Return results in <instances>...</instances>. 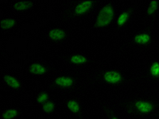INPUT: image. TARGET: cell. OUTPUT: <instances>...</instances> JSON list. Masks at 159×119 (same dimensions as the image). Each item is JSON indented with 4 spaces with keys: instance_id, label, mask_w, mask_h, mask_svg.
<instances>
[{
    "instance_id": "e0dca14e",
    "label": "cell",
    "mask_w": 159,
    "mask_h": 119,
    "mask_svg": "<svg viewBox=\"0 0 159 119\" xmlns=\"http://www.w3.org/2000/svg\"><path fill=\"white\" fill-rule=\"evenodd\" d=\"M150 76L153 78L158 79L159 78V62H154L150 65Z\"/></svg>"
},
{
    "instance_id": "9c48e42d",
    "label": "cell",
    "mask_w": 159,
    "mask_h": 119,
    "mask_svg": "<svg viewBox=\"0 0 159 119\" xmlns=\"http://www.w3.org/2000/svg\"><path fill=\"white\" fill-rule=\"evenodd\" d=\"M3 79L5 83L11 87V88L15 89V90H18L21 87V83L20 81L18 80L17 78H15V76H10V75H6L3 76Z\"/></svg>"
},
{
    "instance_id": "9a60e30c",
    "label": "cell",
    "mask_w": 159,
    "mask_h": 119,
    "mask_svg": "<svg viewBox=\"0 0 159 119\" xmlns=\"http://www.w3.org/2000/svg\"><path fill=\"white\" fill-rule=\"evenodd\" d=\"M18 115V111L16 109H9L2 114V119H14Z\"/></svg>"
},
{
    "instance_id": "5bb4252c",
    "label": "cell",
    "mask_w": 159,
    "mask_h": 119,
    "mask_svg": "<svg viewBox=\"0 0 159 119\" xmlns=\"http://www.w3.org/2000/svg\"><path fill=\"white\" fill-rule=\"evenodd\" d=\"M67 107L73 114H78L80 111V106L75 99H71L67 103Z\"/></svg>"
},
{
    "instance_id": "8fae6325",
    "label": "cell",
    "mask_w": 159,
    "mask_h": 119,
    "mask_svg": "<svg viewBox=\"0 0 159 119\" xmlns=\"http://www.w3.org/2000/svg\"><path fill=\"white\" fill-rule=\"evenodd\" d=\"M69 61L72 64L76 65H80L84 64L88 62L87 57L84 55L81 54H75L72 55L69 58Z\"/></svg>"
},
{
    "instance_id": "ffe728a7",
    "label": "cell",
    "mask_w": 159,
    "mask_h": 119,
    "mask_svg": "<svg viewBox=\"0 0 159 119\" xmlns=\"http://www.w3.org/2000/svg\"><path fill=\"white\" fill-rule=\"evenodd\" d=\"M111 119H119L117 117H116V116H112L111 117Z\"/></svg>"
},
{
    "instance_id": "4fadbf2b",
    "label": "cell",
    "mask_w": 159,
    "mask_h": 119,
    "mask_svg": "<svg viewBox=\"0 0 159 119\" xmlns=\"http://www.w3.org/2000/svg\"><path fill=\"white\" fill-rule=\"evenodd\" d=\"M17 22L14 18H4L1 20L0 25L2 29H12L16 25Z\"/></svg>"
},
{
    "instance_id": "277c9868",
    "label": "cell",
    "mask_w": 159,
    "mask_h": 119,
    "mask_svg": "<svg viewBox=\"0 0 159 119\" xmlns=\"http://www.w3.org/2000/svg\"><path fill=\"white\" fill-rule=\"evenodd\" d=\"M134 108L142 114H150L154 110V106L149 101L139 100L134 103Z\"/></svg>"
},
{
    "instance_id": "d6986e66",
    "label": "cell",
    "mask_w": 159,
    "mask_h": 119,
    "mask_svg": "<svg viewBox=\"0 0 159 119\" xmlns=\"http://www.w3.org/2000/svg\"><path fill=\"white\" fill-rule=\"evenodd\" d=\"M49 98V96L48 95V93H46V92H42L37 97V103H39V104H44L45 103L48 102Z\"/></svg>"
},
{
    "instance_id": "7a4b0ae2",
    "label": "cell",
    "mask_w": 159,
    "mask_h": 119,
    "mask_svg": "<svg viewBox=\"0 0 159 119\" xmlns=\"http://www.w3.org/2000/svg\"><path fill=\"white\" fill-rule=\"evenodd\" d=\"M95 2L92 0H85L77 3L73 10V14L75 16H80V15H85L89 12L94 6Z\"/></svg>"
},
{
    "instance_id": "8992f818",
    "label": "cell",
    "mask_w": 159,
    "mask_h": 119,
    "mask_svg": "<svg viewBox=\"0 0 159 119\" xmlns=\"http://www.w3.org/2000/svg\"><path fill=\"white\" fill-rule=\"evenodd\" d=\"M49 39L54 42H59L62 41L66 37V33L65 30L61 29H52L48 33Z\"/></svg>"
},
{
    "instance_id": "5b68a950",
    "label": "cell",
    "mask_w": 159,
    "mask_h": 119,
    "mask_svg": "<svg viewBox=\"0 0 159 119\" xmlns=\"http://www.w3.org/2000/svg\"><path fill=\"white\" fill-rule=\"evenodd\" d=\"M54 83L56 86L63 88L71 87L74 83V80L72 77L69 76H59L54 80Z\"/></svg>"
},
{
    "instance_id": "2e32d148",
    "label": "cell",
    "mask_w": 159,
    "mask_h": 119,
    "mask_svg": "<svg viewBox=\"0 0 159 119\" xmlns=\"http://www.w3.org/2000/svg\"><path fill=\"white\" fill-rule=\"evenodd\" d=\"M159 6V2L158 1H151L150 2V5H149L148 8H147V14L149 16H153V15H155V13L157 12V9H158Z\"/></svg>"
},
{
    "instance_id": "ac0fdd59",
    "label": "cell",
    "mask_w": 159,
    "mask_h": 119,
    "mask_svg": "<svg viewBox=\"0 0 159 119\" xmlns=\"http://www.w3.org/2000/svg\"><path fill=\"white\" fill-rule=\"evenodd\" d=\"M42 110L44 112L47 113V114H50L52 113L55 109V104L52 102L48 101L46 103H45L44 104H42Z\"/></svg>"
},
{
    "instance_id": "52a82bcc",
    "label": "cell",
    "mask_w": 159,
    "mask_h": 119,
    "mask_svg": "<svg viewBox=\"0 0 159 119\" xmlns=\"http://www.w3.org/2000/svg\"><path fill=\"white\" fill-rule=\"evenodd\" d=\"M29 71L30 73L37 76H42L47 72V68L38 63H34L30 66Z\"/></svg>"
},
{
    "instance_id": "7c38bea8",
    "label": "cell",
    "mask_w": 159,
    "mask_h": 119,
    "mask_svg": "<svg viewBox=\"0 0 159 119\" xmlns=\"http://www.w3.org/2000/svg\"><path fill=\"white\" fill-rule=\"evenodd\" d=\"M130 17V11H125L122 14L119 15V16L117 18V25L119 27H123L125 24L127 23L129 21Z\"/></svg>"
},
{
    "instance_id": "3957f363",
    "label": "cell",
    "mask_w": 159,
    "mask_h": 119,
    "mask_svg": "<svg viewBox=\"0 0 159 119\" xmlns=\"http://www.w3.org/2000/svg\"><path fill=\"white\" fill-rule=\"evenodd\" d=\"M103 79L109 84H119L123 81V75L118 71H107L103 74Z\"/></svg>"
},
{
    "instance_id": "ba28073f",
    "label": "cell",
    "mask_w": 159,
    "mask_h": 119,
    "mask_svg": "<svg viewBox=\"0 0 159 119\" xmlns=\"http://www.w3.org/2000/svg\"><path fill=\"white\" fill-rule=\"evenodd\" d=\"M151 41V36L147 33H139L134 37V42L139 45H146Z\"/></svg>"
},
{
    "instance_id": "30bf717a",
    "label": "cell",
    "mask_w": 159,
    "mask_h": 119,
    "mask_svg": "<svg viewBox=\"0 0 159 119\" xmlns=\"http://www.w3.org/2000/svg\"><path fill=\"white\" fill-rule=\"evenodd\" d=\"M13 7L17 11H25L33 7V3L30 1H20L14 4Z\"/></svg>"
},
{
    "instance_id": "6da1fadb",
    "label": "cell",
    "mask_w": 159,
    "mask_h": 119,
    "mask_svg": "<svg viewBox=\"0 0 159 119\" xmlns=\"http://www.w3.org/2000/svg\"><path fill=\"white\" fill-rule=\"evenodd\" d=\"M115 10L111 4H107L100 9L96 17L95 25L97 28L106 27L110 25L115 18Z\"/></svg>"
}]
</instances>
